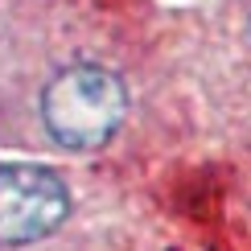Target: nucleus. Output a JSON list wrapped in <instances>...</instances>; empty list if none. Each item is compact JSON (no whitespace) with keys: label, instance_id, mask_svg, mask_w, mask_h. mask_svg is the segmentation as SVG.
I'll list each match as a JSON object with an SVG mask.
<instances>
[{"label":"nucleus","instance_id":"2","mask_svg":"<svg viewBox=\"0 0 251 251\" xmlns=\"http://www.w3.org/2000/svg\"><path fill=\"white\" fill-rule=\"evenodd\" d=\"M70 210L66 181L46 165H0V239L37 243L54 235Z\"/></svg>","mask_w":251,"mask_h":251},{"label":"nucleus","instance_id":"1","mask_svg":"<svg viewBox=\"0 0 251 251\" xmlns=\"http://www.w3.org/2000/svg\"><path fill=\"white\" fill-rule=\"evenodd\" d=\"M128 111V91L111 70L82 62L46 87L41 116L62 149H99L107 144Z\"/></svg>","mask_w":251,"mask_h":251}]
</instances>
